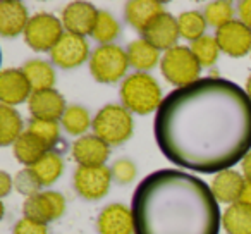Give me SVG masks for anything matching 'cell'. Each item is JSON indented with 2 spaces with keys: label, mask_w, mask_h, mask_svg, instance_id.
Instances as JSON below:
<instances>
[{
  "label": "cell",
  "mask_w": 251,
  "mask_h": 234,
  "mask_svg": "<svg viewBox=\"0 0 251 234\" xmlns=\"http://www.w3.org/2000/svg\"><path fill=\"white\" fill-rule=\"evenodd\" d=\"M47 152L50 150L29 131H25L21 138L14 143V157L26 167H33Z\"/></svg>",
  "instance_id": "obj_24"
},
{
  "label": "cell",
  "mask_w": 251,
  "mask_h": 234,
  "mask_svg": "<svg viewBox=\"0 0 251 234\" xmlns=\"http://www.w3.org/2000/svg\"><path fill=\"white\" fill-rule=\"evenodd\" d=\"M28 9L19 0H2L0 2V35L4 38H16L23 33L29 23Z\"/></svg>",
  "instance_id": "obj_18"
},
{
  "label": "cell",
  "mask_w": 251,
  "mask_h": 234,
  "mask_svg": "<svg viewBox=\"0 0 251 234\" xmlns=\"http://www.w3.org/2000/svg\"><path fill=\"white\" fill-rule=\"evenodd\" d=\"M241 174L244 176L248 182H251V152L241 162Z\"/></svg>",
  "instance_id": "obj_38"
},
{
  "label": "cell",
  "mask_w": 251,
  "mask_h": 234,
  "mask_svg": "<svg viewBox=\"0 0 251 234\" xmlns=\"http://www.w3.org/2000/svg\"><path fill=\"white\" fill-rule=\"evenodd\" d=\"M122 105L138 115H148L157 112L162 105V88L153 76L147 73H134L127 76L121 84Z\"/></svg>",
  "instance_id": "obj_3"
},
{
  "label": "cell",
  "mask_w": 251,
  "mask_h": 234,
  "mask_svg": "<svg viewBox=\"0 0 251 234\" xmlns=\"http://www.w3.org/2000/svg\"><path fill=\"white\" fill-rule=\"evenodd\" d=\"M28 131L31 134H35L47 148H52L53 145L59 141L60 134V126L57 121H43V119H31L29 121Z\"/></svg>",
  "instance_id": "obj_32"
},
{
  "label": "cell",
  "mask_w": 251,
  "mask_h": 234,
  "mask_svg": "<svg viewBox=\"0 0 251 234\" xmlns=\"http://www.w3.org/2000/svg\"><path fill=\"white\" fill-rule=\"evenodd\" d=\"M93 133L108 147H117L133 134V115L124 105L108 104L101 107L93 117Z\"/></svg>",
  "instance_id": "obj_4"
},
{
  "label": "cell",
  "mask_w": 251,
  "mask_h": 234,
  "mask_svg": "<svg viewBox=\"0 0 251 234\" xmlns=\"http://www.w3.org/2000/svg\"><path fill=\"white\" fill-rule=\"evenodd\" d=\"M129 69L127 52L119 45H100L91 52L90 73L95 81L103 84L117 83Z\"/></svg>",
  "instance_id": "obj_6"
},
{
  "label": "cell",
  "mask_w": 251,
  "mask_h": 234,
  "mask_svg": "<svg viewBox=\"0 0 251 234\" xmlns=\"http://www.w3.org/2000/svg\"><path fill=\"white\" fill-rule=\"evenodd\" d=\"M127 52V59H129V66L136 69V73H147V71L153 69L158 62L162 60L160 50L155 49L151 43H148L145 38L134 40L127 45L126 49Z\"/></svg>",
  "instance_id": "obj_21"
},
{
  "label": "cell",
  "mask_w": 251,
  "mask_h": 234,
  "mask_svg": "<svg viewBox=\"0 0 251 234\" xmlns=\"http://www.w3.org/2000/svg\"><path fill=\"white\" fill-rule=\"evenodd\" d=\"M153 133L169 162L200 174H219L251 152V100L232 81L201 78L164 98Z\"/></svg>",
  "instance_id": "obj_1"
},
{
  "label": "cell",
  "mask_w": 251,
  "mask_h": 234,
  "mask_svg": "<svg viewBox=\"0 0 251 234\" xmlns=\"http://www.w3.org/2000/svg\"><path fill=\"white\" fill-rule=\"evenodd\" d=\"M203 16L210 26L219 29L234 21V5L232 2H227V0H215V2L206 4Z\"/></svg>",
  "instance_id": "obj_31"
},
{
  "label": "cell",
  "mask_w": 251,
  "mask_h": 234,
  "mask_svg": "<svg viewBox=\"0 0 251 234\" xmlns=\"http://www.w3.org/2000/svg\"><path fill=\"white\" fill-rule=\"evenodd\" d=\"M222 227L227 234H251V207L243 202L229 205L222 212Z\"/></svg>",
  "instance_id": "obj_22"
},
{
  "label": "cell",
  "mask_w": 251,
  "mask_h": 234,
  "mask_svg": "<svg viewBox=\"0 0 251 234\" xmlns=\"http://www.w3.org/2000/svg\"><path fill=\"white\" fill-rule=\"evenodd\" d=\"M110 172H112V178L117 182H121V184H129V182H133L134 179H136L138 167L129 158H119V160H115L114 164H112Z\"/></svg>",
  "instance_id": "obj_34"
},
{
  "label": "cell",
  "mask_w": 251,
  "mask_h": 234,
  "mask_svg": "<svg viewBox=\"0 0 251 234\" xmlns=\"http://www.w3.org/2000/svg\"><path fill=\"white\" fill-rule=\"evenodd\" d=\"M112 172L107 165H100V167H83L77 165L74 171L73 182L74 189L79 196L90 202H97L101 200L108 193L112 184Z\"/></svg>",
  "instance_id": "obj_8"
},
{
  "label": "cell",
  "mask_w": 251,
  "mask_h": 234,
  "mask_svg": "<svg viewBox=\"0 0 251 234\" xmlns=\"http://www.w3.org/2000/svg\"><path fill=\"white\" fill-rule=\"evenodd\" d=\"M179 36L181 33H179L177 18H174L169 12L158 16L143 33V38L148 43H151L158 50H165V52L177 45Z\"/></svg>",
  "instance_id": "obj_17"
},
{
  "label": "cell",
  "mask_w": 251,
  "mask_h": 234,
  "mask_svg": "<svg viewBox=\"0 0 251 234\" xmlns=\"http://www.w3.org/2000/svg\"><path fill=\"white\" fill-rule=\"evenodd\" d=\"M60 123L67 133L79 138L84 136L83 133H86L90 126H93V119H91L88 108L81 107V105H69L64 112Z\"/></svg>",
  "instance_id": "obj_27"
},
{
  "label": "cell",
  "mask_w": 251,
  "mask_h": 234,
  "mask_svg": "<svg viewBox=\"0 0 251 234\" xmlns=\"http://www.w3.org/2000/svg\"><path fill=\"white\" fill-rule=\"evenodd\" d=\"M64 25L50 12H38L31 16L25 31V42L35 52H52L53 47L64 36Z\"/></svg>",
  "instance_id": "obj_7"
},
{
  "label": "cell",
  "mask_w": 251,
  "mask_h": 234,
  "mask_svg": "<svg viewBox=\"0 0 251 234\" xmlns=\"http://www.w3.org/2000/svg\"><path fill=\"white\" fill-rule=\"evenodd\" d=\"M119 35H121V26H119L117 19L107 11L98 12L97 25H95L91 36L101 45H110Z\"/></svg>",
  "instance_id": "obj_30"
},
{
  "label": "cell",
  "mask_w": 251,
  "mask_h": 234,
  "mask_svg": "<svg viewBox=\"0 0 251 234\" xmlns=\"http://www.w3.org/2000/svg\"><path fill=\"white\" fill-rule=\"evenodd\" d=\"M71 155L83 167H100L105 165L110 155V147L97 134H84L77 138L71 148Z\"/></svg>",
  "instance_id": "obj_14"
},
{
  "label": "cell",
  "mask_w": 251,
  "mask_h": 234,
  "mask_svg": "<svg viewBox=\"0 0 251 234\" xmlns=\"http://www.w3.org/2000/svg\"><path fill=\"white\" fill-rule=\"evenodd\" d=\"M237 14H239V21L251 29V0H243L237 4Z\"/></svg>",
  "instance_id": "obj_36"
},
{
  "label": "cell",
  "mask_w": 251,
  "mask_h": 234,
  "mask_svg": "<svg viewBox=\"0 0 251 234\" xmlns=\"http://www.w3.org/2000/svg\"><path fill=\"white\" fill-rule=\"evenodd\" d=\"M244 91H246L248 97H250V100H251V74H250V78H248V81H246V86H244Z\"/></svg>",
  "instance_id": "obj_40"
},
{
  "label": "cell",
  "mask_w": 251,
  "mask_h": 234,
  "mask_svg": "<svg viewBox=\"0 0 251 234\" xmlns=\"http://www.w3.org/2000/svg\"><path fill=\"white\" fill-rule=\"evenodd\" d=\"M90 45L84 36H77L73 33H64L55 47L50 52V59L60 69H74L79 67L86 59H90Z\"/></svg>",
  "instance_id": "obj_10"
},
{
  "label": "cell",
  "mask_w": 251,
  "mask_h": 234,
  "mask_svg": "<svg viewBox=\"0 0 251 234\" xmlns=\"http://www.w3.org/2000/svg\"><path fill=\"white\" fill-rule=\"evenodd\" d=\"M250 55H251V52H250Z\"/></svg>",
  "instance_id": "obj_41"
},
{
  "label": "cell",
  "mask_w": 251,
  "mask_h": 234,
  "mask_svg": "<svg viewBox=\"0 0 251 234\" xmlns=\"http://www.w3.org/2000/svg\"><path fill=\"white\" fill-rule=\"evenodd\" d=\"M165 12V5L158 0H131L124 7L126 21L141 35L145 29Z\"/></svg>",
  "instance_id": "obj_20"
},
{
  "label": "cell",
  "mask_w": 251,
  "mask_h": 234,
  "mask_svg": "<svg viewBox=\"0 0 251 234\" xmlns=\"http://www.w3.org/2000/svg\"><path fill=\"white\" fill-rule=\"evenodd\" d=\"M33 88L29 84L26 74L23 69H4L0 73V102L2 105H14L25 104L31 98Z\"/></svg>",
  "instance_id": "obj_13"
},
{
  "label": "cell",
  "mask_w": 251,
  "mask_h": 234,
  "mask_svg": "<svg viewBox=\"0 0 251 234\" xmlns=\"http://www.w3.org/2000/svg\"><path fill=\"white\" fill-rule=\"evenodd\" d=\"M215 40L220 52L229 57H244L251 52V29L239 19H234L229 25L222 26L215 31Z\"/></svg>",
  "instance_id": "obj_11"
},
{
  "label": "cell",
  "mask_w": 251,
  "mask_h": 234,
  "mask_svg": "<svg viewBox=\"0 0 251 234\" xmlns=\"http://www.w3.org/2000/svg\"><path fill=\"white\" fill-rule=\"evenodd\" d=\"M28 108L33 119L59 121L62 119L67 105L62 95L55 88H52V90L33 91L31 98L28 100Z\"/></svg>",
  "instance_id": "obj_16"
},
{
  "label": "cell",
  "mask_w": 251,
  "mask_h": 234,
  "mask_svg": "<svg viewBox=\"0 0 251 234\" xmlns=\"http://www.w3.org/2000/svg\"><path fill=\"white\" fill-rule=\"evenodd\" d=\"M134 234H219L222 213L210 184L179 169H160L131 200Z\"/></svg>",
  "instance_id": "obj_2"
},
{
  "label": "cell",
  "mask_w": 251,
  "mask_h": 234,
  "mask_svg": "<svg viewBox=\"0 0 251 234\" xmlns=\"http://www.w3.org/2000/svg\"><path fill=\"white\" fill-rule=\"evenodd\" d=\"M14 188L19 195L29 198V196L38 195L40 189H42V182H40V179L36 178V174L33 172L31 167H26V169H21V171L16 174Z\"/></svg>",
  "instance_id": "obj_33"
},
{
  "label": "cell",
  "mask_w": 251,
  "mask_h": 234,
  "mask_svg": "<svg viewBox=\"0 0 251 234\" xmlns=\"http://www.w3.org/2000/svg\"><path fill=\"white\" fill-rule=\"evenodd\" d=\"M12 188H14V179L11 178L9 172L2 171L0 172V196L5 198L12 191Z\"/></svg>",
  "instance_id": "obj_37"
},
{
  "label": "cell",
  "mask_w": 251,
  "mask_h": 234,
  "mask_svg": "<svg viewBox=\"0 0 251 234\" xmlns=\"http://www.w3.org/2000/svg\"><path fill=\"white\" fill-rule=\"evenodd\" d=\"M98 9L90 2H71L62 9L60 21L67 33L77 36H88L93 33L98 19Z\"/></svg>",
  "instance_id": "obj_12"
},
{
  "label": "cell",
  "mask_w": 251,
  "mask_h": 234,
  "mask_svg": "<svg viewBox=\"0 0 251 234\" xmlns=\"http://www.w3.org/2000/svg\"><path fill=\"white\" fill-rule=\"evenodd\" d=\"M21 69L26 74V78H28L33 91L52 90L55 86V81H57L55 71L45 60H38V59L28 60Z\"/></svg>",
  "instance_id": "obj_23"
},
{
  "label": "cell",
  "mask_w": 251,
  "mask_h": 234,
  "mask_svg": "<svg viewBox=\"0 0 251 234\" xmlns=\"http://www.w3.org/2000/svg\"><path fill=\"white\" fill-rule=\"evenodd\" d=\"M23 131V117L14 107L0 105V145L9 147L14 145L21 138Z\"/></svg>",
  "instance_id": "obj_25"
},
{
  "label": "cell",
  "mask_w": 251,
  "mask_h": 234,
  "mask_svg": "<svg viewBox=\"0 0 251 234\" xmlns=\"http://www.w3.org/2000/svg\"><path fill=\"white\" fill-rule=\"evenodd\" d=\"M31 169L36 174V178L40 179L42 186H50L62 176L64 160L59 154H55V152H47V154L43 155Z\"/></svg>",
  "instance_id": "obj_26"
},
{
  "label": "cell",
  "mask_w": 251,
  "mask_h": 234,
  "mask_svg": "<svg viewBox=\"0 0 251 234\" xmlns=\"http://www.w3.org/2000/svg\"><path fill=\"white\" fill-rule=\"evenodd\" d=\"M98 234H134L133 210L122 203L103 207L97 219Z\"/></svg>",
  "instance_id": "obj_15"
},
{
  "label": "cell",
  "mask_w": 251,
  "mask_h": 234,
  "mask_svg": "<svg viewBox=\"0 0 251 234\" xmlns=\"http://www.w3.org/2000/svg\"><path fill=\"white\" fill-rule=\"evenodd\" d=\"M179 25V33H181V38L189 40V42H196L201 36H205L206 31V19L203 16V12L200 11H186L182 14H179L177 18Z\"/></svg>",
  "instance_id": "obj_28"
},
{
  "label": "cell",
  "mask_w": 251,
  "mask_h": 234,
  "mask_svg": "<svg viewBox=\"0 0 251 234\" xmlns=\"http://www.w3.org/2000/svg\"><path fill=\"white\" fill-rule=\"evenodd\" d=\"M160 71L165 79L176 88H186L201 79V66L193 55L191 49L184 45H176L162 55Z\"/></svg>",
  "instance_id": "obj_5"
},
{
  "label": "cell",
  "mask_w": 251,
  "mask_h": 234,
  "mask_svg": "<svg viewBox=\"0 0 251 234\" xmlns=\"http://www.w3.org/2000/svg\"><path fill=\"white\" fill-rule=\"evenodd\" d=\"M189 49H191L193 55L196 57V60H198V64L201 67H212L217 62L220 53V47L217 43L215 36L210 35H205L200 40H196V42H193Z\"/></svg>",
  "instance_id": "obj_29"
},
{
  "label": "cell",
  "mask_w": 251,
  "mask_h": 234,
  "mask_svg": "<svg viewBox=\"0 0 251 234\" xmlns=\"http://www.w3.org/2000/svg\"><path fill=\"white\" fill-rule=\"evenodd\" d=\"M66 212V198L59 191H40L38 195L29 196L23 203V213L26 219L40 224H49L57 220Z\"/></svg>",
  "instance_id": "obj_9"
},
{
  "label": "cell",
  "mask_w": 251,
  "mask_h": 234,
  "mask_svg": "<svg viewBox=\"0 0 251 234\" xmlns=\"http://www.w3.org/2000/svg\"><path fill=\"white\" fill-rule=\"evenodd\" d=\"M239 202H243V203H246V205L251 207V182L246 181V186H244V191H243V195H241Z\"/></svg>",
  "instance_id": "obj_39"
},
{
  "label": "cell",
  "mask_w": 251,
  "mask_h": 234,
  "mask_svg": "<svg viewBox=\"0 0 251 234\" xmlns=\"http://www.w3.org/2000/svg\"><path fill=\"white\" fill-rule=\"evenodd\" d=\"M12 234H49V229H47L45 224L35 222V220L23 217V219H19L16 222Z\"/></svg>",
  "instance_id": "obj_35"
},
{
  "label": "cell",
  "mask_w": 251,
  "mask_h": 234,
  "mask_svg": "<svg viewBox=\"0 0 251 234\" xmlns=\"http://www.w3.org/2000/svg\"><path fill=\"white\" fill-rule=\"evenodd\" d=\"M244 186H246L244 176L241 172L234 171V169L219 172V174L213 176L212 182H210V189H212V195L215 196L217 202L227 203V205L239 202L241 195L244 191Z\"/></svg>",
  "instance_id": "obj_19"
}]
</instances>
